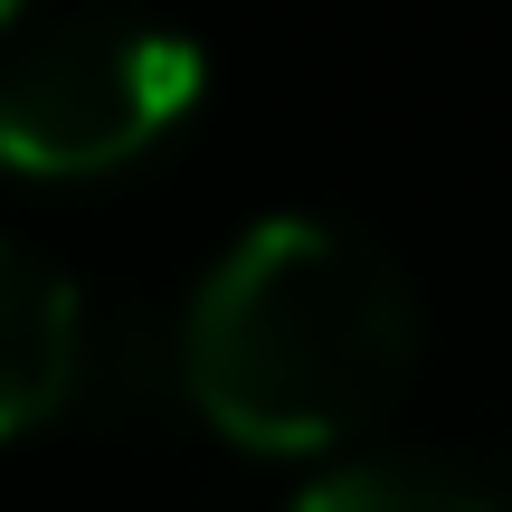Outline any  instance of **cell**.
<instances>
[{"instance_id": "cell-1", "label": "cell", "mask_w": 512, "mask_h": 512, "mask_svg": "<svg viewBox=\"0 0 512 512\" xmlns=\"http://www.w3.org/2000/svg\"><path fill=\"white\" fill-rule=\"evenodd\" d=\"M418 313L342 219H256L181 313V389L256 456H313L370 427L408 380Z\"/></svg>"}, {"instance_id": "cell-2", "label": "cell", "mask_w": 512, "mask_h": 512, "mask_svg": "<svg viewBox=\"0 0 512 512\" xmlns=\"http://www.w3.org/2000/svg\"><path fill=\"white\" fill-rule=\"evenodd\" d=\"M209 57L190 29L76 19L0 67V171L19 181H105L190 124Z\"/></svg>"}, {"instance_id": "cell-3", "label": "cell", "mask_w": 512, "mask_h": 512, "mask_svg": "<svg viewBox=\"0 0 512 512\" xmlns=\"http://www.w3.org/2000/svg\"><path fill=\"white\" fill-rule=\"evenodd\" d=\"M86 380V294L38 247L0 238V437H29Z\"/></svg>"}, {"instance_id": "cell-4", "label": "cell", "mask_w": 512, "mask_h": 512, "mask_svg": "<svg viewBox=\"0 0 512 512\" xmlns=\"http://www.w3.org/2000/svg\"><path fill=\"white\" fill-rule=\"evenodd\" d=\"M285 512H503V503L427 456H361V465H332L323 484H304Z\"/></svg>"}, {"instance_id": "cell-5", "label": "cell", "mask_w": 512, "mask_h": 512, "mask_svg": "<svg viewBox=\"0 0 512 512\" xmlns=\"http://www.w3.org/2000/svg\"><path fill=\"white\" fill-rule=\"evenodd\" d=\"M0 19H19V0H0Z\"/></svg>"}]
</instances>
